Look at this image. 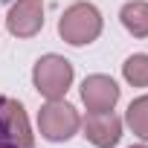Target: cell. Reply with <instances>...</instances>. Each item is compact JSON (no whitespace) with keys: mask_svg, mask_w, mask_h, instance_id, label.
Returning <instances> with one entry per match:
<instances>
[{"mask_svg":"<svg viewBox=\"0 0 148 148\" xmlns=\"http://www.w3.org/2000/svg\"><path fill=\"white\" fill-rule=\"evenodd\" d=\"M102 12L87 3V0H79V3H70L61 18H58V35L61 41H67L70 47H87L102 35Z\"/></svg>","mask_w":148,"mask_h":148,"instance_id":"obj_1","label":"cell"},{"mask_svg":"<svg viewBox=\"0 0 148 148\" xmlns=\"http://www.w3.org/2000/svg\"><path fill=\"white\" fill-rule=\"evenodd\" d=\"M73 79H76L73 64L64 55H55V52L41 55L32 67V84L44 99H64L67 90L73 87Z\"/></svg>","mask_w":148,"mask_h":148,"instance_id":"obj_2","label":"cell"},{"mask_svg":"<svg viewBox=\"0 0 148 148\" xmlns=\"http://www.w3.org/2000/svg\"><path fill=\"white\" fill-rule=\"evenodd\" d=\"M82 128V116L64 99H47V105L38 110V134L47 142H67Z\"/></svg>","mask_w":148,"mask_h":148,"instance_id":"obj_3","label":"cell"},{"mask_svg":"<svg viewBox=\"0 0 148 148\" xmlns=\"http://www.w3.org/2000/svg\"><path fill=\"white\" fill-rule=\"evenodd\" d=\"M0 148H35L29 116L12 96H0Z\"/></svg>","mask_w":148,"mask_h":148,"instance_id":"obj_4","label":"cell"},{"mask_svg":"<svg viewBox=\"0 0 148 148\" xmlns=\"http://www.w3.org/2000/svg\"><path fill=\"white\" fill-rule=\"evenodd\" d=\"M6 29L21 41L35 38L44 29V0H15L6 15Z\"/></svg>","mask_w":148,"mask_h":148,"instance_id":"obj_5","label":"cell"},{"mask_svg":"<svg viewBox=\"0 0 148 148\" xmlns=\"http://www.w3.org/2000/svg\"><path fill=\"white\" fill-rule=\"evenodd\" d=\"M82 102H84L87 113L113 110L119 102V84L105 73H93V76H87L82 82Z\"/></svg>","mask_w":148,"mask_h":148,"instance_id":"obj_6","label":"cell"},{"mask_svg":"<svg viewBox=\"0 0 148 148\" xmlns=\"http://www.w3.org/2000/svg\"><path fill=\"white\" fill-rule=\"evenodd\" d=\"M82 131L84 139L96 148H113L122 139V119L113 110H102V113H87L82 119Z\"/></svg>","mask_w":148,"mask_h":148,"instance_id":"obj_7","label":"cell"},{"mask_svg":"<svg viewBox=\"0 0 148 148\" xmlns=\"http://www.w3.org/2000/svg\"><path fill=\"white\" fill-rule=\"evenodd\" d=\"M119 21L134 38H148V0H128L119 9Z\"/></svg>","mask_w":148,"mask_h":148,"instance_id":"obj_8","label":"cell"},{"mask_svg":"<svg viewBox=\"0 0 148 148\" xmlns=\"http://www.w3.org/2000/svg\"><path fill=\"white\" fill-rule=\"evenodd\" d=\"M125 125L131 128L134 136H139L142 142H148V93L136 96L128 110H125Z\"/></svg>","mask_w":148,"mask_h":148,"instance_id":"obj_9","label":"cell"},{"mask_svg":"<svg viewBox=\"0 0 148 148\" xmlns=\"http://www.w3.org/2000/svg\"><path fill=\"white\" fill-rule=\"evenodd\" d=\"M122 79L131 87H148V52H134L122 64Z\"/></svg>","mask_w":148,"mask_h":148,"instance_id":"obj_10","label":"cell"},{"mask_svg":"<svg viewBox=\"0 0 148 148\" xmlns=\"http://www.w3.org/2000/svg\"><path fill=\"white\" fill-rule=\"evenodd\" d=\"M131 148H148V145H145V142H139V145H131Z\"/></svg>","mask_w":148,"mask_h":148,"instance_id":"obj_11","label":"cell"}]
</instances>
